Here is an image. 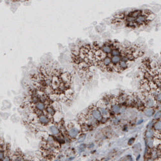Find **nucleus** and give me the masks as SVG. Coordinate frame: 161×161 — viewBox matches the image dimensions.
Listing matches in <instances>:
<instances>
[{
    "instance_id": "obj_1",
    "label": "nucleus",
    "mask_w": 161,
    "mask_h": 161,
    "mask_svg": "<svg viewBox=\"0 0 161 161\" xmlns=\"http://www.w3.org/2000/svg\"><path fill=\"white\" fill-rule=\"evenodd\" d=\"M143 55V48L140 44H124L115 40H109L74 48L71 58L78 75L84 79L87 78L92 68H99L104 72L121 74Z\"/></svg>"
},
{
    "instance_id": "obj_2",
    "label": "nucleus",
    "mask_w": 161,
    "mask_h": 161,
    "mask_svg": "<svg viewBox=\"0 0 161 161\" xmlns=\"http://www.w3.org/2000/svg\"><path fill=\"white\" fill-rule=\"evenodd\" d=\"M32 87L44 92L56 101L69 102L74 97L72 75L56 64L40 67L31 77Z\"/></svg>"
},
{
    "instance_id": "obj_3",
    "label": "nucleus",
    "mask_w": 161,
    "mask_h": 161,
    "mask_svg": "<svg viewBox=\"0 0 161 161\" xmlns=\"http://www.w3.org/2000/svg\"><path fill=\"white\" fill-rule=\"evenodd\" d=\"M153 18V14L149 10H136L117 13L113 16L112 23L115 25L137 28L146 26Z\"/></svg>"
},
{
    "instance_id": "obj_4",
    "label": "nucleus",
    "mask_w": 161,
    "mask_h": 161,
    "mask_svg": "<svg viewBox=\"0 0 161 161\" xmlns=\"http://www.w3.org/2000/svg\"><path fill=\"white\" fill-rule=\"evenodd\" d=\"M76 125H77V124H75L72 122H70L66 125L67 135L71 139H76L79 135L80 131H81L79 124L77 126H76Z\"/></svg>"
},
{
    "instance_id": "obj_5",
    "label": "nucleus",
    "mask_w": 161,
    "mask_h": 161,
    "mask_svg": "<svg viewBox=\"0 0 161 161\" xmlns=\"http://www.w3.org/2000/svg\"><path fill=\"white\" fill-rule=\"evenodd\" d=\"M85 112L87 114H88L89 115H90L92 117H93L95 120H96L99 123H100L102 119H103L102 114L99 110V109L97 108L95 104L90 106L85 111Z\"/></svg>"
},
{
    "instance_id": "obj_6",
    "label": "nucleus",
    "mask_w": 161,
    "mask_h": 161,
    "mask_svg": "<svg viewBox=\"0 0 161 161\" xmlns=\"http://www.w3.org/2000/svg\"><path fill=\"white\" fill-rule=\"evenodd\" d=\"M149 157L153 158L155 160L161 158V151L156 148H152L149 151Z\"/></svg>"
},
{
    "instance_id": "obj_7",
    "label": "nucleus",
    "mask_w": 161,
    "mask_h": 161,
    "mask_svg": "<svg viewBox=\"0 0 161 161\" xmlns=\"http://www.w3.org/2000/svg\"><path fill=\"white\" fill-rule=\"evenodd\" d=\"M153 129L157 133H161V119L157 120L153 124Z\"/></svg>"
},
{
    "instance_id": "obj_8",
    "label": "nucleus",
    "mask_w": 161,
    "mask_h": 161,
    "mask_svg": "<svg viewBox=\"0 0 161 161\" xmlns=\"http://www.w3.org/2000/svg\"><path fill=\"white\" fill-rule=\"evenodd\" d=\"M144 114L148 117H151L154 114V110L151 108H146L144 110Z\"/></svg>"
},
{
    "instance_id": "obj_9",
    "label": "nucleus",
    "mask_w": 161,
    "mask_h": 161,
    "mask_svg": "<svg viewBox=\"0 0 161 161\" xmlns=\"http://www.w3.org/2000/svg\"><path fill=\"white\" fill-rule=\"evenodd\" d=\"M155 139H148V141H147V146L149 147V148L152 149V148H155Z\"/></svg>"
},
{
    "instance_id": "obj_10",
    "label": "nucleus",
    "mask_w": 161,
    "mask_h": 161,
    "mask_svg": "<svg viewBox=\"0 0 161 161\" xmlns=\"http://www.w3.org/2000/svg\"><path fill=\"white\" fill-rule=\"evenodd\" d=\"M133 149L134 153H138L141 151V144L140 143H137L133 147Z\"/></svg>"
},
{
    "instance_id": "obj_11",
    "label": "nucleus",
    "mask_w": 161,
    "mask_h": 161,
    "mask_svg": "<svg viewBox=\"0 0 161 161\" xmlns=\"http://www.w3.org/2000/svg\"><path fill=\"white\" fill-rule=\"evenodd\" d=\"M154 99H155L156 102H161V92H158V93H157V95L155 97Z\"/></svg>"
},
{
    "instance_id": "obj_12",
    "label": "nucleus",
    "mask_w": 161,
    "mask_h": 161,
    "mask_svg": "<svg viewBox=\"0 0 161 161\" xmlns=\"http://www.w3.org/2000/svg\"><path fill=\"white\" fill-rule=\"evenodd\" d=\"M12 161H25V160H24V158H23V157H21V155H18V156H16L13 158Z\"/></svg>"
},
{
    "instance_id": "obj_13",
    "label": "nucleus",
    "mask_w": 161,
    "mask_h": 161,
    "mask_svg": "<svg viewBox=\"0 0 161 161\" xmlns=\"http://www.w3.org/2000/svg\"><path fill=\"white\" fill-rule=\"evenodd\" d=\"M160 117H161V111L157 112L154 115V119L156 120L160 119Z\"/></svg>"
},
{
    "instance_id": "obj_14",
    "label": "nucleus",
    "mask_w": 161,
    "mask_h": 161,
    "mask_svg": "<svg viewBox=\"0 0 161 161\" xmlns=\"http://www.w3.org/2000/svg\"><path fill=\"white\" fill-rule=\"evenodd\" d=\"M2 161H12V158L10 155H6V156L2 159Z\"/></svg>"
},
{
    "instance_id": "obj_15",
    "label": "nucleus",
    "mask_w": 161,
    "mask_h": 161,
    "mask_svg": "<svg viewBox=\"0 0 161 161\" xmlns=\"http://www.w3.org/2000/svg\"><path fill=\"white\" fill-rule=\"evenodd\" d=\"M135 141V138H131L128 141V145H132Z\"/></svg>"
},
{
    "instance_id": "obj_16",
    "label": "nucleus",
    "mask_w": 161,
    "mask_h": 161,
    "mask_svg": "<svg viewBox=\"0 0 161 161\" xmlns=\"http://www.w3.org/2000/svg\"><path fill=\"white\" fill-rule=\"evenodd\" d=\"M153 9L154 10H155V12H158V11H160V8L158 7H153Z\"/></svg>"
},
{
    "instance_id": "obj_17",
    "label": "nucleus",
    "mask_w": 161,
    "mask_h": 161,
    "mask_svg": "<svg viewBox=\"0 0 161 161\" xmlns=\"http://www.w3.org/2000/svg\"><path fill=\"white\" fill-rule=\"evenodd\" d=\"M144 161H156V160H155L153 159V158H150V157H147V158L145 159Z\"/></svg>"
}]
</instances>
